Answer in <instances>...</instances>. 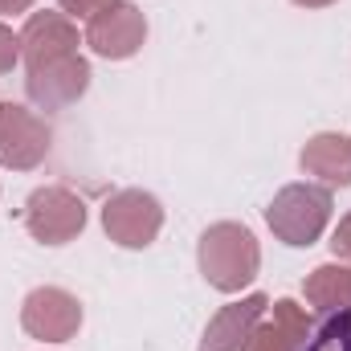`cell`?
Instances as JSON below:
<instances>
[{"instance_id": "19", "label": "cell", "mask_w": 351, "mask_h": 351, "mask_svg": "<svg viewBox=\"0 0 351 351\" xmlns=\"http://www.w3.org/2000/svg\"><path fill=\"white\" fill-rule=\"evenodd\" d=\"M298 8H327V4H335V0H294Z\"/></svg>"}, {"instance_id": "2", "label": "cell", "mask_w": 351, "mask_h": 351, "mask_svg": "<svg viewBox=\"0 0 351 351\" xmlns=\"http://www.w3.org/2000/svg\"><path fill=\"white\" fill-rule=\"evenodd\" d=\"M331 208H335L331 188H323V184H286L269 200L265 221H269L278 241H286L294 250H306L331 225Z\"/></svg>"}, {"instance_id": "5", "label": "cell", "mask_w": 351, "mask_h": 351, "mask_svg": "<svg viewBox=\"0 0 351 351\" xmlns=\"http://www.w3.org/2000/svg\"><path fill=\"white\" fill-rule=\"evenodd\" d=\"M53 147V131L41 114L21 102H0V164L12 172H33Z\"/></svg>"}, {"instance_id": "8", "label": "cell", "mask_w": 351, "mask_h": 351, "mask_svg": "<svg viewBox=\"0 0 351 351\" xmlns=\"http://www.w3.org/2000/svg\"><path fill=\"white\" fill-rule=\"evenodd\" d=\"M143 41H147V21L127 0H119L114 8H106L94 21H86V45L98 58L127 62V58H135L143 49Z\"/></svg>"}, {"instance_id": "11", "label": "cell", "mask_w": 351, "mask_h": 351, "mask_svg": "<svg viewBox=\"0 0 351 351\" xmlns=\"http://www.w3.org/2000/svg\"><path fill=\"white\" fill-rule=\"evenodd\" d=\"M298 160H302L306 176L323 180V188H348L351 184V139L339 131H323V135L306 139Z\"/></svg>"}, {"instance_id": "1", "label": "cell", "mask_w": 351, "mask_h": 351, "mask_svg": "<svg viewBox=\"0 0 351 351\" xmlns=\"http://www.w3.org/2000/svg\"><path fill=\"white\" fill-rule=\"evenodd\" d=\"M196 262L200 274L213 290L221 294H241L258 269H262V250H258V237L237 225V221H217L200 233V245H196Z\"/></svg>"}, {"instance_id": "15", "label": "cell", "mask_w": 351, "mask_h": 351, "mask_svg": "<svg viewBox=\"0 0 351 351\" xmlns=\"http://www.w3.org/2000/svg\"><path fill=\"white\" fill-rule=\"evenodd\" d=\"M119 0H62V12L70 16V21H94L98 12H106V8H114Z\"/></svg>"}, {"instance_id": "13", "label": "cell", "mask_w": 351, "mask_h": 351, "mask_svg": "<svg viewBox=\"0 0 351 351\" xmlns=\"http://www.w3.org/2000/svg\"><path fill=\"white\" fill-rule=\"evenodd\" d=\"M302 294L315 311L323 315H335V311H351V265H319L306 282H302Z\"/></svg>"}, {"instance_id": "9", "label": "cell", "mask_w": 351, "mask_h": 351, "mask_svg": "<svg viewBox=\"0 0 351 351\" xmlns=\"http://www.w3.org/2000/svg\"><path fill=\"white\" fill-rule=\"evenodd\" d=\"M265 311H269V298L265 294H245L241 302H229L221 306L208 327H204V339L200 351H250L258 327H262Z\"/></svg>"}, {"instance_id": "14", "label": "cell", "mask_w": 351, "mask_h": 351, "mask_svg": "<svg viewBox=\"0 0 351 351\" xmlns=\"http://www.w3.org/2000/svg\"><path fill=\"white\" fill-rule=\"evenodd\" d=\"M298 351H351V311L327 315L323 327L315 335H306Z\"/></svg>"}, {"instance_id": "3", "label": "cell", "mask_w": 351, "mask_h": 351, "mask_svg": "<svg viewBox=\"0 0 351 351\" xmlns=\"http://www.w3.org/2000/svg\"><path fill=\"white\" fill-rule=\"evenodd\" d=\"M102 229L123 250H147L164 229V204L143 188H123L102 204Z\"/></svg>"}, {"instance_id": "17", "label": "cell", "mask_w": 351, "mask_h": 351, "mask_svg": "<svg viewBox=\"0 0 351 351\" xmlns=\"http://www.w3.org/2000/svg\"><path fill=\"white\" fill-rule=\"evenodd\" d=\"M331 250H335V258L351 262V213L339 221V229H335V237H331Z\"/></svg>"}, {"instance_id": "18", "label": "cell", "mask_w": 351, "mask_h": 351, "mask_svg": "<svg viewBox=\"0 0 351 351\" xmlns=\"http://www.w3.org/2000/svg\"><path fill=\"white\" fill-rule=\"evenodd\" d=\"M33 8V0H0V16H8V12H29Z\"/></svg>"}, {"instance_id": "4", "label": "cell", "mask_w": 351, "mask_h": 351, "mask_svg": "<svg viewBox=\"0 0 351 351\" xmlns=\"http://www.w3.org/2000/svg\"><path fill=\"white\" fill-rule=\"evenodd\" d=\"M25 229L41 245H66L86 229V204H82V196H74L62 184L37 188L25 200Z\"/></svg>"}, {"instance_id": "7", "label": "cell", "mask_w": 351, "mask_h": 351, "mask_svg": "<svg viewBox=\"0 0 351 351\" xmlns=\"http://www.w3.org/2000/svg\"><path fill=\"white\" fill-rule=\"evenodd\" d=\"M25 90H29L33 106H41V110H66V106H74L90 90V62L82 53H70V58H53V62L29 66Z\"/></svg>"}, {"instance_id": "10", "label": "cell", "mask_w": 351, "mask_h": 351, "mask_svg": "<svg viewBox=\"0 0 351 351\" xmlns=\"http://www.w3.org/2000/svg\"><path fill=\"white\" fill-rule=\"evenodd\" d=\"M78 53V25L66 12H29L21 29V58L29 66Z\"/></svg>"}, {"instance_id": "12", "label": "cell", "mask_w": 351, "mask_h": 351, "mask_svg": "<svg viewBox=\"0 0 351 351\" xmlns=\"http://www.w3.org/2000/svg\"><path fill=\"white\" fill-rule=\"evenodd\" d=\"M306 335H311L306 311H302L294 298H278V302H274V315L262 319V327H258L250 351H298Z\"/></svg>"}, {"instance_id": "16", "label": "cell", "mask_w": 351, "mask_h": 351, "mask_svg": "<svg viewBox=\"0 0 351 351\" xmlns=\"http://www.w3.org/2000/svg\"><path fill=\"white\" fill-rule=\"evenodd\" d=\"M16 62H21V33L0 25V74H12Z\"/></svg>"}, {"instance_id": "6", "label": "cell", "mask_w": 351, "mask_h": 351, "mask_svg": "<svg viewBox=\"0 0 351 351\" xmlns=\"http://www.w3.org/2000/svg\"><path fill=\"white\" fill-rule=\"evenodd\" d=\"M21 327L41 343H66L82 327V302L62 286H37L21 306Z\"/></svg>"}]
</instances>
